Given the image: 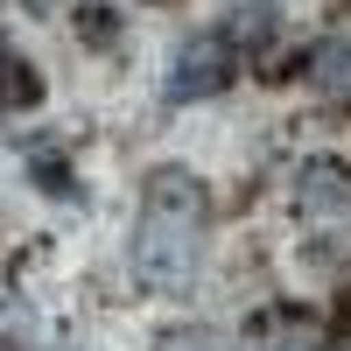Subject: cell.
Listing matches in <instances>:
<instances>
[{"mask_svg":"<svg viewBox=\"0 0 351 351\" xmlns=\"http://www.w3.org/2000/svg\"><path fill=\"white\" fill-rule=\"evenodd\" d=\"M302 77H309V84H344V77H351V43H344V36H324V43L309 49Z\"/></svg>","mask_w":351,"mask_h":351,"instance_id":"3957f363","label":"cell"},{"mask_svg":"<svg viewBox=\"0 0 351 351\" xmlns=\"http://www.w3.org/2000/svg\"><path fill=\"white\" fill-rule=\"evenodd\" d=\"M232 71H239V56H232L225 36H190L183 49H176V71H169V99L190 106V99H218Z\"/></svg>","mask_w":351,"mask_h":351,"instance_id":"7a4b0ae2","label":"cell"},{"mask_svg":"<svg viewBox=\"0 0 351 351\" xmlns=\"http://www.w3.org/2000/svg\"><path fill=\"white\" fill-rule=\"evenodd\" d=\"M204 183L190 169H155L148 190H141V232H134V274L176 295L190 288L197 274V253H204Z\"/></svg>","mask_w":351,"mask_h":351,"instance_id":"6da1fadb","label":"cell"},{"mask_svg":"<svg viewBox=\"0 0 351 351\" xmlns=\"http://www.w3.org/2000/svg\"><path fill=\"white\" fill-rule=\"evenodd\" d=\"M267 28H274V8H267V0H253L246 14H232L225 43H267Z\"/></svg>","mask_w":351,"mask_h":351,"instance_id":"5b68a950","label":"cell"},{"mask_svg":"<svg viewBox=\"0 0 351 351\" xmlns=\"http://www.w3.org/2000/svg\"><path fill=\"white\" fill-rule=\"evenodd\" d=\"M36 99H43V77L14 56H0V106H36Z\"/></svg>","mask_w":351,"mask_h":351,"instance_id":"277c9868","label":"cell"}]
</instances>
